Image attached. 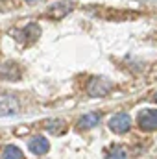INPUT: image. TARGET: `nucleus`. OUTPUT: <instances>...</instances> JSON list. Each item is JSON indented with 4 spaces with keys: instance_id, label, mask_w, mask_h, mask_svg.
<instances>
[{
    "instance_id": "1",
    "label": "nucleus",
    "mask_w": 157,
    "mask_h": 159,
    "mask_svg": "<svg viewBox=\"0 0 157 159\" xmlns=\"http://www.w3.org/2000/svg\"><path fill=\"white\" fill-rule=\"evenodd\" d=\"M113 89V83L105 78H92L89 81V87H87V93L91 96H107L109 91Z\"/></svg>"
},
{
    "instance_id": "2",
    "label": "nucleus",
    "mask_w": 157,
    "mask_h": 159,
    "mask_svg": "<svg viewBox=\"0 0 157 159\" xmlns=\"http://www.w3.org/2000/svg\"><path fill=\"white\" fill-rule=\"evenodd\" d=\"M129 128H131V119H129L128 113H117L109 119V129L113 133H118V135L128 133Z\"/></svg>"
},
{
    "instance_id": "3",
    "label": "nucleus",
    "mask_w": 157,
    "mask_h": 159,
    "mask_svg": "<svg viewBox=\"0 0 157 159\" xmlns=\"http://www.w3.org/2000/svg\"><path fill=\"white\" fill-rule=\"evenodd\" d=\"M137 124L144 131L157 129V109H142L137 117Z\"/></svg>"
},
{
    "instance_id": "4",
    "label": "nucleus",
    "mask_w": 157,
    "mask_h": 159,
    "mask_svg": "<svg viewBox=\"0 0 157 159\" xmlns=\"http://www.w3.org/2000/svg\"><path fill=\"white\" fill-rule=\"evenodd\" d=\"M28 148H30V152H32L34 156H44V154H48V150H50V143H48V139L43 137V135H34V137L30 139V143H28Z\"/></svg>"
},
{
    "instance_id": "5",
    "label": "nucleus",
    "mask_w": 157,
    "mask_h": 159,
    "mask_svg": "<svg viewBox=\"0 0 157 159\" xmlns=\"http://www.w3.org/2000/svg\"><path fill=\"white\" fill-rule=\"evenodd\" d=\"M19 109V104L13 96L9 94H2L0 96V117H6V115H15Z\"/></svg>"
},
{
    "instance_id": "6",
    "label": "nucleus",
    "mask_w": 157,
    "mask_h": 159,
    "mask_svg": "<svg viewBox=\"0 0 157 159\" xmlns=\"http://www.w3.org/2000/svg\"><path fill=\"white\" fill-rule=\"evenodd\" d=\"M79 128L81 129H91V128H94L96 124H100V115L98 113H87V115H83L81 119H79Z\"/></svg>"
},
{
    "instance_id": "7",
    "label": "nucleus",
    "mask_w": 157,
    "mask_h": 159,
    "mask_svg": "<svg viewBox=\"0 0 157 159\" xmlns=\"http://www.w3.org/2000/svg\"><path fill=\"white\" fill-rule=\"evenodd\" d=\"M2 159H26V157H24V154H22V150H20L19 146L7 144V146H4V150H2Z\"/></svg>"
},
{
    "instance_id": "8",
    "label": "nucleus",
    "mask_w": 157,
    "mask_h": 159,
    "mask_svg": "<svg viewBox=\"0 0 157 159\" xmlns=\"http://www.w3.org/2000/svg\"><path fill=\"white\" fill-rule=\"evenodd\" d=\"M44 128H46L50 133H54V135H61V133L67 129V124H65L63 120H50V122L44 124Z\"/></svg>"
},
{
    "instance_id": "9",
    "label": "nucleus",
    "mask_w": 157,
    "mask_h": 159,
    "mask_svg": "<svg viewBox=\"0 0 157 159\" xmlns=\"http://www.w3.org/2000/svg\"><path fill=\"white\" fill-rule=\"evenodd\" d=\"M105 159H128V150L124 146H113Z\"/></svg>"
},
{
    "instance_id": "10",
    "label": "nucleus",
    "mask_w": 157,
    "mask_h": 159,
    "mask_svg": "<svg viewBox=\"0 0 157 159\" xmlns=\"http://www.w3.org/2000/svg\"><path fill=\"white\" fill-rule=\"evenodd\" d=\"M154 100H155V102H157V93H155V94H154Z\"/></svg>"
},
{
    "instance_id": "11",
    "label": "nucleus",
    "mask_w": 157,
    "mask_h": 159,
    "mask_svg": "<svg viewBox=\"0 0 157 159\" xmlns=\"http://www.w3.org/2000/svg\"><path fill=\"white\" fill-rule=\"evenodd\" d=\"M30 2H34V0H30Z\"/></svg>"
}]
</instances>
